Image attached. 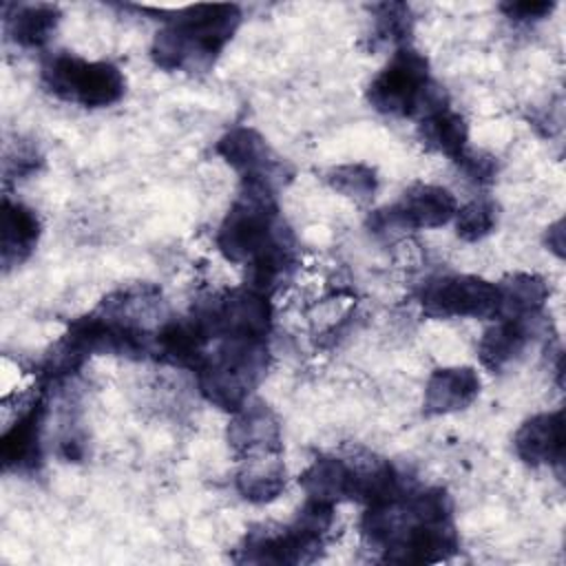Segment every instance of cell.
Masks as SVG:
<instances>
[{"label":"cell","instance_id":"8fae6325","mask_svg":"<svg viewBox=\"0 0 566 566\" xmlns=\"http://www.w3.org/2000/svg\"><path fill=\"white\" fill-rule=\"evenodd\" d=\"M212 340L203 321L192 312L190 316L172 318L159 325L153 336V349L157 358L179 367L197 369L206 358V347Z\"/></svg>","mask_w":566,"mask_h":566},{"label":"cell","instance_id":"ba28073f","mask_svg":"<svg viewBox=\"0 0 566 566\" xmlns=\"http://www.w3.org/2000/svg\"><path fill=\"white\" fill-rule=\"evenodd\" d=\"M420 305L433 318H495L497 285L471 274H444L429 279L420 292Z\"/></svg>","mask_w":566,"mask_h":566},{"label":"cell","instance_id":"30bf717a","mask_svg":"<svg viewBox=\"0 0 566 566\" xmlns=\"http://www.w3.org/2000/svg\"><path fill=\"white\" fill-rule=\"evenodd\" d=\"M214 153L232 166L241 179H263L274 184L279 177L281 161L274 157L272 148L263 135L250 126L230 128L214 146Z\"/></svg>","mask_w":566,"mask_h":566},{"label":"cell","instance_id":"5b68a950","mask_svg":"<svg viewBox=\"0 0 566 566\" xmlns=\"http://www.w3.org/2000/svg\"><path fill=\"white\" fill-rule=\"evenodd\" d=\"M42 82L55 97L84 108H104L122 99L126 80L111 62H91L57 51L42 62Z\"/></svg>","mask_w":566,"mask_h":566},{"label":"cell","instance_id":"52a82bcc","mask_svg":"<svg viewBox=\"0 0 566 566\" xmlns=\"http://www.w3.org/2000/svg\"><path fill=\"white\" fill-rule=\"evenodd\" d=\"M455 197L433 184H416L402 192V197L369 214L367 226L374 234H394L405 230L440 228L455 217Z\"/></svg>","mask_w":566,"mask_h":566},{"label":"cell","instance_id":"3957f363","mask_svg":"<svg viewBox=\"0 0 566 566\" xmlns=\"http://www.w3.org/2000/svg\"><path fill=\"white\" fill-rule=\"evenodd\" d=\"M268 369V338H219L195 369L199 391L223 411H239Z\"/></svg>","mask_w":566,"mask_h":566},{"label":"cell","instance_id":"83f0119b","mask_svg":"<svg viewBox=\"0 0 566 566\" xmlns=\"http://www.w3.org/2000/svg\"><path fill=\"white\" fill-rule=\"evenodd\" d=\"M546 241H548V245L562 256V245H564V230H562V221H557L555 226H551L548 228V232H546Z\"/></svg>","mask_w":566,"mask_h":566},{"label":"cell","instance_id":"d6986e66","mask_svg":"<svg viewBox=\"0 0 566 566\" xmlns=\"http://www.w3.org/2000/svg\"><path fill=\"white\" fill-rule=\"evenodd\" d=\"M307 500L336 504L352 500V467L343 458L323 455L316 458L298 478Z\"/></svg>","mask_w":566,"mask_h":566},{"label":"cell","instance_id":"ffe728a7","mask_svg":"<svg viewBox=\"0 0 566 566\" xmlns=\"http://www.w3.org/2000/svg\"><path fill=\"white\" fill-rule=\"evenodd\" d=\"M528 336L531 334H528L526 321L497 318V323L491 325L480 338V345H478L480 363L489 371H502L524 352Z\"/></svg>","mask_w":566,"mask_h":566},{"label":"cell","instance_id":"7c38bea8","mask_svg":"<svg viewBox=\"0 0 566 566\" xmlns=\"http://www.w3.org/2000/svg\"><path fill=\"white\" fill-rule=\"evenodd\" d=\"M228 444L241 458L281 453V424L263 402H245L228 424Z\"/></svg>","mask_w":566,"mask_h":566},{"label":"cell","instance_id":"cb8c5ba5","mask_svg":"<svg viewBox=\"0 0 566 566\" xmlns=\"http://www.w3.org/2000/svg\"><path fill=\"white\" fill-rule=\"evenodd\" d=\"M325 179H327V184L336 192L354 199L356 203H367L374 197L376 188H378L376 172L369 166H365V164H340V166H334L325 175Z\"/></svg>","mask_w":566,"mask_h":566},{"label":"cell","instance_id":"4316f807","mask_svg":"<svg viewBox=\"0 0 566 566\" xmlns=\"http://www.w3.org/2000/svg\"><path fill=\"white\" fill-rule=\"evenodd\" d=\"M460 168L464 170V175L478 184H486L495 177V170H497V164L491 155H484V153H464L460 159H458Z\"/></svg>","mask_w":566,"mask_h":566},{"label":"cell","instance_id":"484cf974","mask_svg":"<svg viewBox=\"0 0 566 566\" xmlns=\"http://www.w3.org/2000/svg\"><path fill=\"white\" fill-rule=\"evenodd\" d=\"M555 9L548 0H509L500 4V11L515 22H535L546 18Z\"/></svg>","mask_w":566,"mask_h":566},{"label":"cell","instance_id":"603a6c76","mask_svg":"<svg viewBox=\"0 0 566 566\" xmlns=\"http://www.w3.org/2000/svg\"><path fill=\"white\" fill-rule=\"evenodd\" d=\"M374 11V42L391 44L396 49L407 46L411 33V11L405 2H380L371 7Z\"/></svg>","mask_w":566,"mask_h":566},{"label":"cell","instance_id":"ac0fdd59","mask_svg":"<svg viewBox=\"0 0 566 566\" xmlns=\"http://www.w3.org/2000/svg\"><path fill=\"white\" fill-rule=\"evenodd\" d=\"M285 486V464L281 453H259L243 458L237 473V491L254 504L272 502Z\"/></svg>","mask_w":566,"mask_h":566},{"label":"cell","instance_id":"4fadbf2b","mask_svg":"<svg viewBox=\"0 0 566 566\" xmlns=\"http://www.w3.org/2000/svg\"><path fill=\"white\" fill-rule=\"evenodd\" d=\"M517 458L524 464H557L564 458V413H537L522 422L513 438Z\"/></svg>","mask_w":566,"mask_h":566},{"label":"cell","instance_id":"d4e9b609","mask_svg":"<svg viewBox=\"0 0 566 566\" xmlns=\"http://www.w3.org/2000/svg\"><path fill=\"white\" fill-rule=\"evenodd\" d=\"M455 232L464 241H480L493 232L497 214L489 199H473L455 210Z\"/></svg>","mask_w":566,"mask_h":566},{"label":"cell","instance_id":"9a60e30c","mask_svg":"<svg viewBox=\"0 0 566 566\" xmlns=\"http://www.w3.org/2000/svg\"><path fill=\"white\" fill-rule=\"evenodd\" d=\"M480 394V376L473 367H440L424 385V411L431 416L467 409Z\"/></svg>","mask_w":566,"mask_h":566},{"label":"cell","instance_id":"7402d4cb","mask_svg":"<svg viewBox=\"0 0 566 566\" xmlns=\"http://www.w3.org/2000/svg\"><path fill=\"white\" fill-rule=\"evenodd\" d=\"M418 128H420L422 142L431 150H436L453 161H458L467 153V139H469L467 122L460 113L451 111L449 106H442V108L424 115L420 119Z\"/></svg>","mask_w":566,"mask_h":566},{"label":"cell","instance_id":"9c48e42d","mask_svg":"<svg viewBox=\"0 0 566 566\" xmlns=\"http://www.w3.org/2000/svg\"><path fill=\"white\" fill-rule=\"evenodd\" d=\"M323 537L290 524L285 528H254L237 548L234 559L241 564H310L321 555Z\"/></svg>","mask_w":566,"mask_h":566},{"label":"cell","instance_id":"e0dca14e","mask_svg":"<svg viewBox=\"0 0 566 566\" xmlns=\"http://www.w3.org/2000/svg\"><path fill=\"white\" fill-rule=\"evenodd\" d=\"M497 285V318L528 321L548 298L546 281L537 274L515 272L504 276Z\"/></svg>","mask_w":566,"mask_h":566},{"label":"cell","instance_id":"277c9868","mask_svg":"<svg viewBox=\"0 0 566 566\" xmlns=\"http://www.w3.org/2000/svg\"><path fill=\"white\" fill-rule=\"evenodd\" d=\"M367 102L382 115L424 117L449 106L444 91L431 80L429 62L411 46H400L367 86Z\"/></svg>","mask_w":566,"mask_h":566},{"label":"cell","instance_id":"5bb4252c","mask_svg":"<svg viewBox=\"0 0 566 566\" xmlns=\"http://www.w3.org/2000/svg\"><path fill=\"white\" fill-rule=\"evenodd\" d=\"M44 402L38 398L29 409L2 433L0 460L7 471H31L42 458Z\"/></svg>","mask_w":566,"mask_h":566},{"label":"cell","instance_id":"2e32d148","mask_svg":"<svg viewBox=\"0 0 566 566\" xmlns=\"http://www.w3.org/2000/svg\"><path fill=\"white\" fill-rule=\"evenodd\" d=\"M40 239L38 214L20 201L2 199V221H0V259L4 270L20 265L31 256Z\"/></svg>","mask_w":566,"mask_h":566},{"label":"cell","instance_id":"6da1fadb","mask_svg":"<svg viewBox=\"0 0 566 566\" xmlns=\"http://www.w3.org/2000/svg\"><path fill=\"white\" fill-rule=\"evenodd\" d=\"M241 24V9L228 2L177 9L150 44L153 62L164 71L203 73Z\"/></svg>","mask_w":566,"mask_h":566},{"label":"cell","instance_id":"44dd1931","mask_svg":"<svg viewBox=\"0 0 566 566\" xmlns=\"http://www.w3.org/2000/svg\"><path fill=\"white\" fill-rule=\"evenodd\" d=\"M9 38L27 49H38L49 42L57 22L60 9L55 4H15L13 13L4 15Z\"/></svg>","mask_w":566,"mask_h":566},{"label":"cell","instance_id":"8992f818","mask_svg":"<svg viewBox=\"0 0 566 566\" xmlns=\"http://www.w3.org/2000/svg\"><path fill=\"white\" fill-rule=\"evenodd\" d=\"M217 338H268L272 325V307L268 294L252 287H237L221 296H212L192 310Z\"/></svg>","mask_w":566,"mask_h":566},{"label":"cell","instance_id":"7a4b0ae2","mask_svg":"<svg viewBox=\"0 0 566 566\" xmlns=\"http://www.w3.org/2000/svg\"><path fill=\"white\" fill-rule=\"evenodd\" d=\"M287 237L292 232L279 217L274 184L243 179L241 192L219 226V252L232 263L248 265Z\"/></svg>","mask_w":566,"mask_h":566}]
</instances>
